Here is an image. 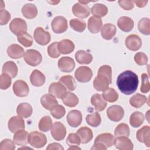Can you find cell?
Masks as SVG:
<instances>
[{"label": "cell", "mask_w": 150, "mask_h": 150, "mask_svg": "<svg viewBox=\"0 0 150 150\" xmlns=\"http://www.w3.org/2000/svg\"><path fill=\"white\" fill-rule=\"evenodd\" d=\"M138 76L131 70H126L120 74L117 79V86L120 91L125 94L134 93L138 86Z\"/></svg>", "instance_id": "obj_1"}, {"label": "cell", "mask_w": 150, "mask_h": 150, "mask_svg": "<svg viewBox=\"0 0 150 150\" xmlns=\"http://www.w3.org/2000/svg\"><path fill=\"white\" fill-rule=\"evenodd\" d=\"M112 81V69L109 65L101 66L97 72V76L93 81L94 88L98 91H104L109 88Z\"/></svg>", "instance_id": "obj_2"}, {"label": "cell", "mask_w": 150, "mask_h": 150, "mask_svg": "<svg viewBox=\"0 0 150 150\" xmlns=\"http://www.w3.org/2000/svg\"><path fill=\"white\" fill-rule=\"evenodd\" d=\"M28 143L35 148L43 147L47 143L46 135L38 131H32L29 134L28 137Z\"/></svg>", "instance_id": "obj_3"}, {"label": "cell", "mask_w": 150, "mask_h": 150, "mask_svg": "<svg viewBox=\"0 0 150 150\" xmlns=\"http://www.w3.org/2000/svg\"><path fill=\"white\" fill-rule=\"evenodd\" d=\"M23 57L25 62L31 66H36L42 61V56L40 53L34 49L27 50Z\"/></svg>", "instance_id": "obj_4"}, {"label": "cell", "mask_w": 150, "mask_h": 150, "mask_svg": "<svg viewBox=\"0 0 150 150\" xmlns=\"http://www.w3.org/2000/svg\"><path fill=\"white\" fill-rule=\"evenodd\" d=\"M27 28L26 22L25 20L21 18H14L9 24V29L11 31L17 36L26 33Z\"/></svg>", "instance_id": "obj_5"}, {"label": "cell", "mask_w": 150, "mask_h": 150, "mask_svg": "<svg viewBox=\"0 0 150 150\" xmlns=\"http://www.w3.org/2000/svg\"><path fill=\"white\" fill-rule=\"evenodd\" d=\"M53 31L57 34L64 32L68 28L67 21L62 16H57L55 17L51 23Z\"/></svg>", "instance_id": "obj_6"}, {"label": "cell", "mask_w": 150, "mask_h": 150, "mask_svg": "<svg viewBox=\"0 0 150 150\" xmlns=\"http://www.w3.org/2000/svg\"><path fill=\"white\" fill-rule=\"evenodd\" d=\"M74 76L78 81L80 83H87L91 80L93 76V72L91 69L88 67L80 66L76 69Z\"/></svg>", "instance_id": "obj_7"}, {"label": "cell", "mask_w": 150, "mask_h": 150, "mask_svg": "<svg viewBox=\"0 0 150 150\" xmlns=\"http://www.w3.org/2000/svg\"><path fill=\"white\" fill-rule=\"evenodd\" d=\"M124 115V109L120 105H111L109 107L107 110V115L108 118L114 122H118L121 120Z\"/></svg>", "instance_id": "obj_8"}, {"label": "cell", "mask_w": 150, "mask_h": 150, "mask_svg": "<svg viewBox=\"0 0 150 150\" xmlns=\"http://www.w3.org/2000/svg\"><path fill=\"white\" fill-rule=\"evenodd\" d=\"M33 38L38 44L43 46L48 44L51 39L49 32L45 31L42 27L36 28L33 33Z\"/></svg>", "instance_id": "obj_9"}, {"label": "cell", "mask_w": 150, "mask_h": 150, "mask_svg": "<svg viewBox=\"0 0 150 150\" xmlns=\"http://www.w3.org/2000/svg\"><path fill=\"white\" fill-rule=\"evenodd\" d=\"M51 135L56 141L63 140L66 135V128L60 122H56L50 129Z\"/></svg>", "instance_id": "obj_10"}, {"label": "cell", "mask_w": 150, "mask_h": 150, "mask_svg": "<svg viewBox=\"0 0 150 150\" xmlns=\"http://www.w3.org/2000/svg\"><path fill=\"white\" fill-rule=\"evenodd\" d=\"M13 91L14 94L19 97H26L29 94V88L28 84L23 80H18L13 84Z\"/></svg>", "instance_id": "obj_11"}, {"label": "cell", "mask_w": 150, "mask_h": 150, "mask_svg": "<svg viewBox=\"0 0 150 150\" xmlns=\"http://www.w3.org/2000/svg\"><path fill=\"white\" fill-rule=\"evenodd\" d=\"M126 47L130 50L137 51L142 46L141 39L137 35L132 34L128 36L125 40Z\"/></svg>", "instance_id": "obj_12"}, {"label": "cell", "mask_w": 150, "mask_h": 150, "mask_svg": "<svg viewBox=\"0 0 150 150\" xmlns=\"http://www.w3.org/2000/svg\"><path fill=\"white\" fill-rule=\"evenodd\" d=\"M49 94L58 98H62L67 93L66 87L60 82H54L49 87Z\"/></svg>", "instance_id": "obj_13"}, {"label": "cell", "mask_w": 150, "mask_h": 150, "mask_svg": "<svg viewBox=\"0 0 150 150\" xmlns=\"http://www.w3.org/2000/svg\"><path fill=\"white\" fill-rule=\"evenodd\" d=\"M114 144L117 149L120 150H132L134 147L131 139L125 136L117 137Z\"/></svg>", "instance_id": "obj_14"}, {"label": "cell", "mask_w": 150, "mask_h": 150, "mask_svg": "<svg viewBox=\"0 0 150 150\" xmlns=\"http://www.w3.org/2000/svg\"><path fill=\"white\" fill-rule=\"evenodd\" d=\"M72 12L75 16L81 18H85L89 16L90 8L87 5L77 2L73 6Z\"/></svg>", "instance_id": "obj_15"}, {"label": "cell", "mask_w": 150, "mask_h": 150, "mask_svg": "<svg viewBox=\"0 0 150 150\" xmlns=\"http://www.w3.org/2000/svg\"><path fill=\"white\" fill-rule=\"evenodd\" d=\"M8 126L9 131L12 133H15L20 129L25 128V121L22 117L14 116L11 117L8 121Z\"/></svg>", "instance_id": "obj_16"}, {"label": "cell", "mask_w": 150, "mask_h": 150, "mask_svg": "<svg viewBox=\"0 0 150 150\" xmlns=\"http://www.w3.org/2000/svg\"><path fill=\"white\" fill-rule=\"evenodd\" d=\"M67 121L69 125L71 127H77L82 121L81 112L77 110L70 111L67 115Z\"/></svg>", "instance_id": "obj_17"}, {"label": "cell", "mask_w": 150, "mask_h": 150, "mask_svg": "<svg viewBox=\"0 0 150 150\" xmlns=\"http://www.w3.org/2000/svg\"><path fill=\"white\" fill-rule=\"evenodd\" d=\"M58 67L63 72H71L75 67L74 60L70 57H62L58 61Z\"/></svg>", "instance_id": "obj_18"}, {"label": "cell", "mask_w": 150, "mask_h": 150, "mask_svg": "<svg viewBox=\"0 0 150 150\" xmlns=\"http://www.w3.org/2000/svg\"><path fill=\"white\" fill-rule=\"evenodd\" d=\"M150 127L148 125L142 127L137 132V138L140 142L144 143L147 147L150 146Z\"/></svg>", "instance_id": "obj_19"}, {"label": "cell", "mask_w": 150, "mask_h": 150, "mask_svg": "<svg viewBox=\"0 0 150 150\" xmlns=\"http://www.w3.org/2000/svg\"><path fill=\"white\" fill-rule=\"evenodd\" d=\"M103 27L102 20L100 18L92 16L88 20V29L92 33H97Z\"/></svg>", "instance_id": "obj_20"}, {"label": "cell", "mask_w": 150, "mask_h": 150, "mask_svg": "<svg viewBox=\"0 0 150 150\" xmlns=\"http://www.w3.org/2000/svg\"><path fill=\"white\" fill-rule=\"evenodd\" d=\"M45 80L46 77L44 74L37 69L34 70L30 76V81L32 84L35 87L43 86L45 83Z\"/></svg>", "instance_id": "obj_21"}, {"label": "cell", "mask_w": 150, "mask_h": 150, "mask_svg": "<svg viewBox=\"0 0 150 150\" xmlns=\"http://www.w3.org/2000/svg\"><path fill=\"white\" fill-rule=\"evenodd\" d=\"M7 53L12 59H20L25 54L24 49L18 44H12L7 49Z\"/></svg>", "instance_id": "obj_22"}, {"label": "cell", "mask_w": 150, "mask_h": 150, "mask_svg": "<svg viewBox=\"0 0 150 150\" xmlns=\"http://www.w3.org/2000/svg\"><path fill=\"white\" fill-rule=\"evenodd\" d=\"M133 20L128 16H121L117 21V25L118 28L124 32H129L134 27Z\"/></svg>", "instance_id": "obj_23"}, {"label": "cell", "mask_w": 150, "mask_h": 150, "mask_svg": "<svg viewBox=\"0 0 150 150\" xmlns=\"http://www.w3.org/2000/svg\"><path fill=\"white\" fill-rule=\"evenodd\" d=\"M74 45L69 39H63L58 42V50L59 52L63 54H67L73 52Z\"/></svg>", "instance_id": "obj_24"}, {"label": "cell", "mask_w": 150, "mask_h": 150, "mask_svg": "<svg viewBox=\"0 0 150 150\" xmlns=\"http://www.w3.org/2000/svg\"><path fill=\"white\" fill-rule=\"evenodd\" d=\"M116 30V27L114 25L106 23L101 29V35L104 39L110 40L115 35Z\"/></svg>", "instance_id": "obj_25"}, {"label": "cell", "mask_w": 150, "mask_h": 150, "mask_svg": "<svg viewBox=\"0 0 150 150\" xmlns=\"http://www.w3.org/2000/svg\"><path fill=\"white\" fill-rule=\"evenodd\" d=\"M32 111L33 110L31 105L27 103L19 104L16 108L18 115L24 118H27L30 117L32 114Z\"/></svg>", "instance_id": "obj_26"}, {"label": "cell", "mask_w": 150, "mask_h": 150, "mask_svg": "<svg viewBox=\"0 0 150 150\" xmlns=\"http://www.w3.org/2000/svg\"><path fill=\"white\" fill-rule=\"evenodd\" d=\"M22 13L26 18L33 19L38 15V9L36 5L33 4H26L22 8Z\"/></svg>", "instance_id": "obj_27"}, {"label": "cell", "mask_w": 150, "mask_h": 150, "mask_svg": "<svg viewBox=\"0 0 150 150\" xmlns=\"http://www.w3.org/2000/svg\"><path fill=\"white\" fill-rule=\"evenodd\" d=\"M91 103L97 111H103L107 106V103L104 101L102 96L99 94H95L91 98Z\"/></svg>", "instance_id": "obj_28"}, {"label": "cell", "mask_w": 150, "mask_h": 150, "mask_svg": "<svg viewBox=\"0 0 150 150\" xmlns=\"http://www.w3.org/2000/svg\"><path fill=\"white\" fill-rule=\"evenodd\" d=\"M29 134L28 132L23 129H20L16 132L13 137V140L15 144L19 146H25L28 143V137Z\"/></svg>", "instance_id": "obj_29"}, {"label": "cell", "mask_w": 150, "mask_h": 150, "mask_svg": "<svg viewBox=\"0 0 150 150\" xmlns=\"http://www.w3.org/2000/svg\"><path fill=\"white\" fill-rule=\"evenodd\" d=\"M77 134L80 138L82 144L88 143L93 137L92 130L87 127H83L79 128L77 131Z\"/></svg>", "instance_id": "obj_30"}, {"label": "cell", "mask_w": 150, "mask_h": 150, "mask_svg": "<svg viewBox=\"0 0 150 150\" xmlns=\"http://www.w3.org/2000/svg\"><path fill=\"white\" fill-rule=\"evenodd\" d=\"M114 137L110 133H103L98 135L95 139L94 142H100L104 145L107 148L114 145Z\"/></svg>", "instance_id": "obj_31"}, {"label": "cell", "mask_w": 150, "mask_h": 150, "mask_svg": "<svg viewBox=\"0 0 150 150\" xmlns=\"http://www.w3.org/2000/svg\"><path fill=\"white\" fill-rule=\"evenodd\" d=\"M40 103L47 110L50 109L57 104V101L55 98L54 96L50 94H46L43 95L40 98Z\"/></svg>", "instance_id": "obj_32"}, {"label": "cell", "mask_w": 150, "mask_h": 150, "mask_svg": "<svg viewBox=\"0 0 150 150\" xmlns=\"http://www.w3.org/2000/svg\"><path fill=\"white\" fill-rule=\"evenodd\" d=\"M75 58L76 61L80 64H90L93 60L92 55L83 50H78L76 53Z\"/></svg>", "instance_id": "obj_33"}, {"label": "cell", "mask_w": 150, "mask_h": 150, "mask_svg": "<svg viewBox=\"0 0 150 150\" xmlns=\"http://www.w3.org/2000/svg\"><path fill=\"white\" fill-rule=\"evenodd\" d=\"M2 73L9 75L12 78H14L18 74V67L16 63L12 61L5 62L2 67Z\"/></svg>", "instance_id": "obj_34"}, {"label": "cell", "mask_w": 150, "mask_h": 150, "mask_svg": "<svg viewBox=\"0 0 150 150\" xmlns=\"http://www.w3.org/2000/svg\"><path fill=\"white\" fill-rule=\"evenodd\" d=\"M144 121V114L139 111L134 112L129 117L130 125L134 128H137L141 126Z\"/></svg>", "instance_id": "obj_35"}, {"label": "cell", "mask_w": 150, "mask_h": 150, "mask_svg": "<svg viewBox=\"0 0 150 150\" xmlns=\"http://www.w3.org/2000/svg\"><path fill=\"white\" fill-rule=\"evenodd\" d=\"M147 98L145 96L137 93L129 99V104L134 108H138L146 103Z\"/></svg>", "instance_id": "obj_36"}, {"label": "cell", "mask_w": 150, "mask_h": 150, "mask_svg": "<svg viewBox=\"0 0 150 150\" xmlns=\"http://www.w3.org/2000/svg\"><path fill=\"white\" fill-rule=\"evenodd\" d=\"M64 105L69 107H74L79 103V98L76 95L71 92H67L62 98Z\"/></svg>", "instance_id": "obj_37"}, {"label": "cell", "mask_w": 150, "mask_h": 150, "mask_svg": "<svg viewBox=\"0 0 150 150\" xmlns=\"http://www.w3.org/2000/svg\"><path fill=\"white\" fill-rule=\"evenodd\" d=\"M91 13L93 16L101 18L105 16L108 13L107 7L102 4H96L91 9Z\"/></svg>", "instance_id": "obj_38"}, {"label": "cell", "mask_w": 150, "mask_h": 150, "mask_svg": "<svg viewBox=\"0 0 150 150\" xmlns=\"http://www.w3.org/2000/svg\"><path fill=\"white\" fill-rule=\"evenodd\" d=\"M59 82L63 84L66 88L70 91L74 90L76 87V83L74 78L70 75L62 76L60 78Z\"/></svg>", "instance_id": "obj_39"}, {"label": "cell", "mask_w": 150, "mask_h": 150, "mask_svg": "<svg viewBox=\"0 0 150 150\" xmlns=\"http://www.w3.org/2000/svg\"><path fill=\"white\" fill-rule=\"evenodd\" d=\"M87 123L93 127H98L101 122V118L98 112H94L92 114H88L86 117Z\"/></svg>", "instance_id": "obj_40"}, {"label": "cell", "mask_w": 150, "mask_h": 150, "mask_svg": "<svg viewBox=\"0 0 150 150\" xmlns=\"http://www.w3.org/2000/svg\"><path fill=\"white\" fill-rule=\"evenodd\" d=\"M139 31L144 35L150 34V20L148 18H143L139 20L138 24Z\"/></svg>", "instance_id": "obj_41"}, {"label": "cell", "mask_w": 150, "mask_h": 150, "mask_svg": "<svg viewBox=\"0 0 150 150\" xmlns=\"http://www.w3.org/2000/svg\"><path fill=\"white\" fill-rule=\"evenodd\" d=\"M102 97L105 101L110 103H113L118 100V94L114 88H108L103 91Z\"/></svg>", "instance_id": "obj_42"}, {"label": "cell", "mask_w": 150, "mask_h": 150, "mask_svg": "<svg viewBox=\"0 0 150 150\" xmlns=\"http://www.w3.org/2000/svg\"><path fill=\"white\" fill-rule=\"evenodd\" d=\"M70 26L74 30L82 32L86 29V23L83 20L76 18L70 21Z\"/></svg>", "instance_id": "obj_43"}, {"label": "cell", "mask_w": 150, "mask_h": 150, "mask_svg": "<svg viewBox=\"0 0 150 150\" xmlns=\"http://www.w3.org/2000/svg\"><path fill=\"white\" fill-rule=\"evenodd\" d=\"M39 129L43 132H47L52 127V120L51 118L48 116H44L39 122Z\"/></svg>", "instance_id": "obj_44"}, {"label": "cell", "mask_w": 150, "mask_h": 150, "mask_svg": "<svg viewBox=\"0 0 150 150\" xmlns=\"http://www.w3.org/2000/svg\"><path fill=\"white\" fill-rule=\"evenodd\" d=\"M130 134L128 125L125 123H121L117 125L114 130V135L116 137H128Z\"/></svg>", "instance_id": "obj_45"}, {"label": "cell", "mask_w": 150, "mask_h": 150, "mask_svg": "<svg viewBox=\"0 0 150 150\" xmlns=\"http://www.w3.org/2000/svg\"><path fill=\"white\" fill-rule=\"evenodd\" d=\"M50 114L56 119L62 118L66 113L65 108L63 106L56 104L50 109Z\"/></svg>", "instance_id": "obj_46"}, {"label": "cell", "mask_w": 150, "mask_h": 150, "mask_svg": "<svg viewBox=\"0 0 150 150\" xmlns=\"http://www.w3.org/2000/svg\"><path fill=\"white\" fill-rule=\"evenodd\" d=\"M18 42L25 47H30L33 44V38L32 36L27 32L18 36Z\"/></svg>", "instance_id": "obj_47"}, {"label": "cell", "mask_w": 150, "mask_h": 150, "mask_svg": "<svg viewBox=\"0 0 150 150\" xmlns=\"http://www.w3.org/2000/svg\"><path fill=\"white\" fill-rule=\"evenodd\" d=\"M11 77L6 73H2L0 77V88L1 90H6L11 84Z\"/></svg>", "instance_id": "obj_48"}, {"label": "cell", "mask_w": 150, "mask_h": 150, "mask_svg": "<svg viewBox=\"0 0 150 150\" xmlns=\"http://www.w3.org/2000/svg\"><path fill=\"white\" fill-rule=\"evenodd\" d=\"M47 53L52 58H57L60 56V53L58 50V42H54L48 46Z\"/></svg>", "instance_id": "obj_49"}, {"label": "cell", "mask_w": 150, "mask_h": 150, "mask_svg": "<svg viewBox=\"0 0 150 150\" xmlns=\"http://www.w3.org/2000/svg\"><path fill=\"white\" fill-rule=\"evenodd\" d=\"M67 144L70 146L71 145H79L81 142V139L79 136L74 133H70L69 134L66 139Z\"/></svg>", "instance_id": "obj_50"}, {"label": "cell", "mask_w": 150, "mask_h": 150, "mask_svg": "<svg viewBox=\"0 0 150 150\" xmlns=\"http://www.w3.org/2000/svg\"><path fill=\"white\" fill-rule=\"evenodd\" d=\"M141 79L142 84L140 88V90L143 93H146L150 90V83L148 80V76L146 73H142Z\"/></svg>", "instance_id": "obj_51"}, {"label": "cell", "mask_w": 150, "mask_h": 150, "mask_svg": "<svg viewBox=\"0 0 150 150\" xmlns=\"http://www.w3.org/2000/svg\"><path fill=\"white\" fill-rule=\"evenodd\" d=\"M15 143L10 139H5L0 144V150H14Z\"/></svg>", "instance_id": "obj_52"}, {"label": "cell", "mask_w": 150, "mask_h": 150, "mask_svg": "<svg viewBox=\"0 0 150 150\" xmlns=\"http://www.w3.org/2000/svg\"><path fill=\"white\" fill-rule=\"evenodd\" d=\"M148 60L147 56L143 52H138L134 56V60L135 63L139 66L146 64L148 62Z\"/></svg>", "instance_id": "obj_53"}, {"label": "cell", "mask_w": 150, "mask_h": 150, "mask_svg": "<svg viewBox=\"0 0 150 150\" xmlns=\"http://www.w3.org/2000/svg\"><path fill=\"white\" fill-rule=\"evenodd\" d=\"M10 19L11 14L8 11L5 9L0 11V24L1 25L7 24Z\"/></svg>", "instance_id": "obj_54"}, {"label": "cell", "mask_w": 150, "mask_h": 150, "mask_svg": "<svg viewBox=\"0 0 150 150\" xmlns=\"http://www.w3.org/2000/svg\"><path fill=\"white\" fill-rule=\"evenodd\" d=\"M118 4L120 6L124 9V10L129 11L134 8V4L133 2V1H118Z\"/></svg>", "instance_id": "obj_55"}, {"label": "cell", "mask_w": 150, "mask_h": 150, "mask_svg": "<svg viewBox=\"0 0 150 150\" xmlns=\"http://www.w3.org/2000/svg\"><path fill=\"white\" fill-rule=\"evenodd\" d=\"M46 149H48V150H52V149H60V150H63L64 148L63 147L60 145L59 144V143H56V142H54V143H52V144H50L46 148Z\"/></svg>", "instance_id": "obj_56"}, {"label": "cell", "mask_w": 150, "mask_h": 150, "mask_svg": "<svg viewBox=\"0 0 150 150\" xmlns=\"http://www.w3.org/2000/svg\"><path fill=\"white\" fill-rule=\"evenodd\" d=\"M107 147L103 145V144L101 143H100V142H94V145L91 147V150H105L107 149Z\"/></svg>", "instance_id": "obj_57"}, {"label": "cell", "mask_w": 150, "mask_h": 150, "mask_svg": "<svg viewBox=\"0 0 150 150\" xmlns=\"http://www.w3.org/2000/svg\"><path fill=\"white\" fill-rule=\"evenodd\" d=\"M148 2V1H133L134 4H135L139 8H142L146 6Z\"/></svg>", "instance_id": "obj_58"}, {"label": "cell", "mask_w": 150, "mask_h": 150, "mask_svg": "<svg viewBox=\"0 0 150 150\" xmlns=\"http://www.w3.org/2000/svg\"><path fill=\"white\" fill-rule=\"evenodd\" d=\"M68 149H80V150L81 148L80 147H78L77 145H71L69 146Z\"/></svg>", "instance_id": "obj_59"}, {"label": "cell", "mask_w": 150, "mask_h": 150, "mask_svg": "<svg viewBox=\"0 0 150 150\" xmlns=\"http://www.w3.org/2000/svg\"><path fill=\"white\" fill-rule=\"evenodd\" d=\"M48 2L49 3H50V4H53V3H55V4H57V3H59V1H58V2H56V1H52V2H49V1H48Z\"/></svg>", "instance_id": "obj_60"}, {"label": "cell", "mask_w": 150, "mask_h": 150, "mask_svg": "<svg viewBox=\"0 0 150 150\" xmlns=\"http://www.w3.org/2000/svg\"><path fill=\"white\" fill-rule=\"evenodd\" d=\"M25 148H27V149H31V148H29V147H22V148H18V149H25Z\"/></svg>", "instance_id": "obj_61"}]
</instances>
